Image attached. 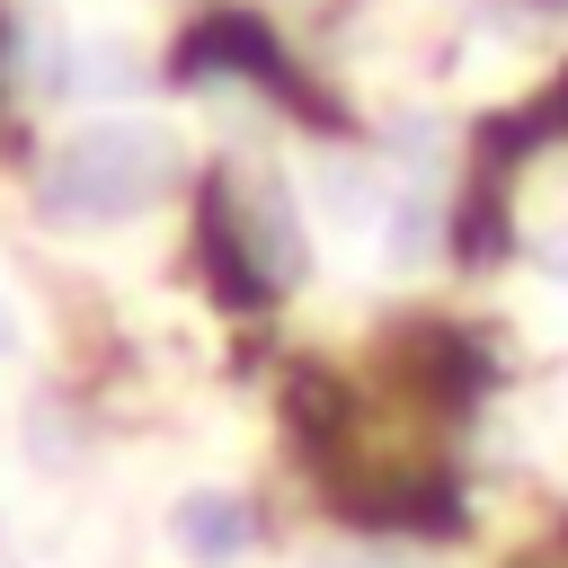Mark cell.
<instances>
[{
  "instance_id": "1",
  "label": "cell",
  "mask_w": 568,
  "mask_h": 568,
  "mask_svg": "<svg viewBox=\"0 0 568 568\" xmlns=\"http://www.w3.org/2000/svg\"><path fill=\"white\" fill-rule=\"evenodd\" d=\"M36 213L53 231H115V222L151 213V186H133V178H115V169H98V160H80L62 142L44 160V178H36Z\"/></svg>"
},
{
  "instance_id": "2",
  "label": "cell",
  "mask_w": 568,
  "mask_h": 568,
  "mask_svg": "<svg viewBox=\"0 0 568 568\" xmlns=\"http://www.w3.org/2000/svg\"><path fill=\"white\" fill-rule=\"evenodd\" d=\"M71 151H80V160H98V169H115V178H133V186H151V195L186 169V133H178V124H160V115H133V106H115V115L80 124V133H71Z\"/></svg>"
},
{
  "instance_id": "3",
  "label": "cell",
  "mask_w": 568,
  "mask_h": 568,
  "mask_svg": "<svg viewBox=\"0 0 568 568\" xmlns=\"http://www.w3.org/2000/svg\"><path fill=\"white\" fill-rule=\"evenodd\" d=\"M169 541L195 559V568H231L248 550V506L231 488H178L169 497Z\"/></svg>"
},
{
  "instance_id": "4",
  "label": "cell",
  "mask_w": 568,
  "mask_h": 568,
  "mask_svg": "<svg viewBox=\"0 0 568 568\" xmlns=\"http://www.w3.org/2000/svg\"><path fill=\"white\" fill-rule=\"evenodd\" d=\"M435 240H444V204H435L426 186H390V204H382V222H373L382 266H390V275H417V266H435Z\"/></svg>"
},
{
  "instance_id": "5",
  "label": "cell",
  "mask_w": 568,
  "mask_h": 568,
  "mask_svg": "<svg viewBox=\"0 0 568 568\" xmlns=\"http://www.w3.org/2000/svg\"><path fill=\"white\" fill-rule=\"evenodd\" d=\"M382 186H373V169L364 160H346V151H328V160H311V213L320 222H337V231H364V222H382Z\"/></svg>"
},
{
  "instance_id": "6",
  "label": "cell",
  "mask_w": 568,
  "mask_h": 568,
  "mask_svg": "<svg viewBox=\"0 0 568 568\" xmlns=\"http://www.w3.org/2000/svg\"><path fill=\"white\" fill-rule=\"evenodd\" d=\"M71 89H89V98H133V89H142V62H133V44H106V36H89V44L71 53Z\"/></svg>"
},
{
  "instance_id": "7",
  "label": "cell",
  "mask_w": 568,
  "mask_h": 568,
  "mask_svg": "<svg viewBox=\"0 0 568 568\" xmlns=\"http://www.w3.org/2000/svg\"><path fill=\"white\" fill-rule=\"evenodd\" d=\"M248 231L266 240V266H275V275H293V266H302V248H293V213H284V195H275V186H257V195H248Z\"/></svg>"
},
{
  "instance_id": "8",
  "label": "cell",
  "mask_w": 568,
  "mask_h": 568,
  "mask_svg": "<svg viewBox=\"0 0 568 568\" xmlns=\"http://www.w3.org/2000/svg\"><path fill=\"white\" fill-rule=\"evenodd\" d=\"M18 80H36V89H71V44L53 36V27H36L27 44H18V62H9Z\"/></svg>"
},
{
  "instance_id": "9",
  "label": "cell",
  "mask_w": 568,
  "mask_h": 568,
  "mask_svg": "<svg viewBox=\"0 0 568 568\" xmlns=\"http://www.w3.org/2000/svg\"><path fill=\"white\" fill-rule=\"evenodd\" d=\"M399 151H408V160H435V151H444V133H435V115H426V106H408V115H399Z\"/></svg>"
},
{
  "instance_id": "10",
  "label": "cell",
  "mask_w": 568,
  "mask_h": 568,
  "mask_svg": "<svg viewBox=\"0 0 568 568\" xmlns=\"http://www.w3.org/2000/svg\"><path fill=\"white\" fill-rule=\"evenodd\" d=\"M18 355H27V302L0 293V364H18Z\"/></svg>"
},
{
  "instance_id": "11",
  "label": "cell",
  "mask_w": 568,
  "mask_h": 568,
  "mask_svg": "<svg viewBox=\"0 0 568 568\" xmlns=\"http://www.w3.org/2000/svg\"><path fill=\"white\" fill-rule=\"evenodd\" d=\"M541 266H550V284H568V222L541 240Z\"/></svg>"
}]
</instances>
